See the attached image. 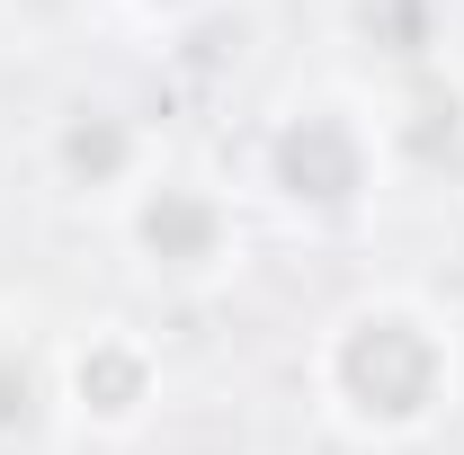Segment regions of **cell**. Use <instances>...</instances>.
Segmentation results:
<instances>
[{"mask_svg":"<svg viewBox=\"0 0 464 455\" xmlns=\"http://www.w3.org/2000/svg\"><path fill=\"white\" fill-rule=\"evenodd\" d=\"M116 241H125V259L152 286L206 295V286H224L241 268V197H232L224 179H206V170H170L161 161V170L116 206Z\"/></svg>","mask_w":464,"mask_h":455,"instance_id":"obj_3","label":"cell"},{"mask_svg":"<svg viewBox=\"0 0 464 455\" xmlns=\"http://www.w3.org/2000/svg\"><path fill=\"white\" fill-rule=\"evenodd\" d=\"M456 375H464L456 322L420 295H357L313 340V393L366 447L429 438L456 411Z\"/></svg>","mask_w":464,"mask_h":455,"instance_id":"obj_1","label":"cell"},{"mask_svg":"<svg viewBox=\"0 0 464 455\" xmlns=\"http://www.w3.org/2000/svg\"><path fill=\"white\" fill-rule=\"evenodd\" d=\"M340 27L384 81L429 72L447 54V0H340Z\"/></svg>","mask_w":464,"mask_h":455,"instance_id":"obj_7","label":"cell"},{"mask_svg":"<svg viewBox=\"0 0 464 455\" xmlns=\"http://www.w3.org/2000/svg\"><path fill=\"white\" fill-rule=\"evenodd\" d=\"M152 170H161L152 125L134 108H116V99H72V108L45 125V179H54L72 206H108L116 215Z\"/></svg>","mask_w":464,"mask_h":455,"instance_id":"obj_5","label":"cell"},{"mask_svg":"<svg viewBox=\"0 0 464 455\" xmlns=\"http://www.w3.org/2000/svg\"><path fill=\"white\" fill-rule=\"evenodd\" d=\"M54 393H63V429L90 438H134L161 411V348L134 322H90L54 348Z\"/></svg>","mask_w":464,"mask_h":455,"instance_id":"obj_4","label":"cell"},{"mask_svg":"<svg viewBox=\"0 0 464 455\" xmlns=\"http://www.w3.org/2000/svg\"><path fill=\"white\" fill-rule=\"evenodd\" d=\"M384 134H375V99L348 90H304L259 125L250 143V188L295 215V224H348L375 188H384Z\"/></svg>","mask_w":464,"mask_h":455,"instance_id":"obj_2","label":"cell"},{"mask_svg":"<svg viewBox=\"0 0 464 455\" xmlns=\"http://www.w3.org/2000/svg\"><path fill=\"white\" fill-rule=\"evenodd\" d=\"M63 429L54 393V348L27 322H0V455H45Z\"/></svg>","mask_w":464,"mask_h":455,"instance_id":"obj_6","label":"cell"}]
</instances>
